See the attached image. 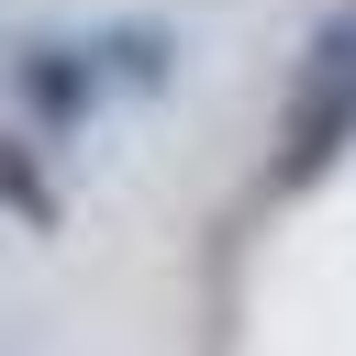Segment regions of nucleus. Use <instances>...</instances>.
<instances>
[{"instance_id":"obj_4","label":"nucleus","mask_w":356,"mask_h":356,"mask_svg":"<svg viewBox=\"0 0 356 356\" xmlns=\"http://www.w3.org/2000/svg\"><path fill=\"white\" fill-rule=\"evenodd\" d=\"M0 211H22L33 234H56V178H44L33 134H0Z\"/></svg>"},{"instance_id":"obj_3","label":"nucleus","mask_w":356,"mask_h":356,"mask_svg":"<svg viewBox=\"0 0 356 356\" xmlns=\"http://www.w3.org/2000/svg\"><path fill=\"white\" fill-rule=\"evenodd\" d=\"M89 44H100L111 89H167V56H178V33H167V22H145V11H134V22H100Z\"/></svg>"},{"instance_id":"obj_1","label":"nucleus","mask_w":356,"mask_h":356,"mask_svg":"<svg viewBox=\"0 0 356 356\" xmlns=\"http://www.w3.org/2000/svg\"><path fill=\"white\" fill-rule=\"evenodd\" d=\"M356 145V0H334L289 67V100H278V156H267V189H312L334 156Z\"/></svg>"},{"instance_id":"obj_2","label":"nucleus","mask_w":356,"mask_h":356,"mask_svg":"<svg viewBox=\"0 0 356 356\" xmlns=\"http://www.w3.org/2000/svg\"><path fill=\"white\" fill-rule=\"evenodd\" d=\"M100 89H111L100 44H78V33H22V44H11V100H22V134H78V122L100 111Z\"/></svg>"}]
</instances>
